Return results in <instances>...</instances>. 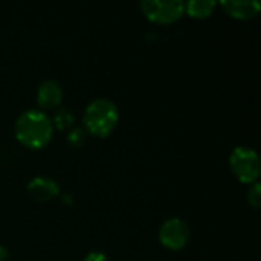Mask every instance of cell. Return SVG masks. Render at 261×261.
Instances as JSON below:
<instances>
[{"label": "cell", "instance_id": "7c38bea8", "mask_svg": "<svg viewBox=\"0 0 261 261\" xmlns=\"http://www.w3.org/2000/svg\"><path fill=\"white\" fill-rule=\"evenodd\" d=\"M87 138V132L81 127H75L70 130V133L67 135V141L69 144H72L73 147H81L86 142Z\"/></svg>", "mask_w": 261, "mask_h": 261}, {"label": "cell", "instance_id": "8992f818", "mask_svg": "<svg viewBox=\"0 0 261 261\" xmlns=\"http://www.w3.org/2000/svg\"><path fill=\"white\" fill-rule=\"evenodd\" d=\"M63 87L57 80H44L37 89V102L43 110L57 109L63 101Z\"/></svg>", "mask_w": 261, "mask_h": 261}, {"label": "cell", "instance_id": "6da1fadb", "mask_svg": "<svg viewBox=\"0 0 261 261\" xmlns=\"http://www.w3.org/2000/svg\"><path fill=\"white\" fill-rule=\"evenodd\" d=\"M54 135L52 119L38 109H29L23 112L15 121L17 141L32 150L46 147Z\"/></svg>", "mask_w": 261, "mask_h": 261}, {"label": "cell", "instance_id": "5bb4252c", "mask_svg": "<svg viewBox=\"0 0 261 261\" xmlns=\"http://www.w3.org/2000/svg\"><path fill=\"white\" fill-rule=\"evenodd\" d=\"M8 257H9L8 249H6L5 246H2V245H0V261H6L8 260Z\"/></svg>", "mask_w": 261, "mask_h": 261}, {"label": "cell", "instance_id": "7a4b0ae2", "mask_svg": "<svg viewBox=\"0 0 261 261\" xmlns=\"http://www.w3.org/2000/svg\"><path fill=\"white\" fill-rule=\"evenodd\" d=\"M119 121L118 106L107 98L93 99L84 110L83 124L87 133L96 138L109 136Z\"/></svg>", "mask_w": 261, "mask_h": 261}, {"label": "cell", "instance_id": "3957f363", "mask_svg": "<svg viewBox=\"0 0 261 261\" xmlns=\"http://www.w3.org/2000/svg\"><path fill=\"white\" fill-rule=\"evenodd\" d=\"M229 167L234 176L242 184L258 182L261 173L260 158L254 148L246 147V145L236 147L229 156Z\"/></svg>", "mask_w": 261, "mask_h": 261}, {"label": "cell", "instance_id": "4fadbf2b", "mask_svg": "<svg viewBox=\"0 0 261 261\" xmlns=\"http://www.w3.org/2000/svg\"><path fill=\"white\" fill-rule=\"evenodd\" d=\"M83 261H109V258H107V255H106L104 252H101V251H92V252H89V254L84 257V260Z\"/></svg>", "mask_w": 261, "mask_h": 261}, {"label": "cell", "instance_id": "ba28073f", "mask_svg": "<svg viewBox=\"0 0 261 261\" xmlns=\"http://www.w3.org/2000/svg\"><path fill=\"white\" fill-rule=\"evenodd\" d=\"M220 5L225 12L239 20H251L260 14L261 9L258 0H223Z\"/></svg>", "mask_w": 261, "mask_h": 261}, {"label": "cell", "instance_id": "9c48e42d", "mask_svg": "<svg viewBox=\"0 0 261 261\" xmlns=\"http://www.w3.org/2000/svg\"><path fill=\"white\" fill-rule=\"evenodd\" d=\"M216 6L214 0H190L185 3V12L194 18H205L214 12Z\"/></svg>", "mask_w": 261, "mask_h": 261}, {"label": "cell", "instance_id": "52a82bcc", "mask_svg": "<svg viewBox=\"0 0 261 261\" xmlns=\"http://www.w3.org/2000/svg\"><path fill=\"white\" fill-rule=\"evenodd\" d=\"M28 193L37 202H49L60 194V187L50 177L37 176L28 184Z\"/></svg>", "mask_w": 261, "mask_h": 261}, {"label": "cell", "instance_id": "277c9868", "mask_svg": "<svg viewBox=\"0 0 261 261\" xmlns=\"http://www.w3.org/2000/svg\"><path fill=\"white\" fill-rule=\"evenodd\" d=\"M139 8L150 21L159 24L174 23L185 14V2L182 0H142Z\"/></svg>", "mask_w": 261, "mask_h": 261}, {"label": "cell", "instance_id": "30bf717a", "mask_svg": "<svg viewBox=\"0 0 261 261\" xmlns=\"http://www.w3.org/2000/svg\"><path fill=\"white\" fill-rule=\"evenodd\" d=\"M57 128L64 130L67 127H70L73 124V113L69 109H60L55 116H54V122H52Z\"/></svg>", "mask_w": 261, "mask_h": 261}, {"label": "cell", "instance_id": "5b68a950", "mask_svg": "<svg viewBox=\"0 0 261 261\" xmlns=\"http://www.w3.org/2000/svg\"><path fill=\"white\" fill-rule=\"evenodd\" d=\"M190 240V226L179 217L168 219L159 228V242L171 251H180Z\"/></svg>", "mask_w": 261, "mask_h": 261}, {"label": "cell", "instance_id": "8fae6325", "mask_svg": "<svg viewBox=\"0 0 261 261\" xmlns=\"http://www.w3.org/2000/svg\"><path fill=\"white\" fill-rule=\"evenodd\" d=\"M248 203L254 208V210H258L261 206V184L260 182H254L251 187H249V191H248Z\"/></svg>", "mask_w": 261, "mask_h": 261}]
</instances>
